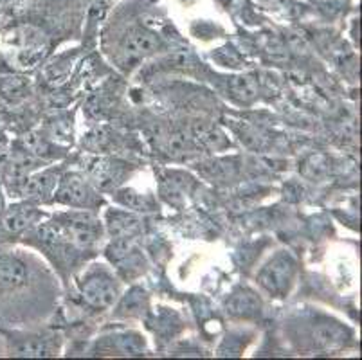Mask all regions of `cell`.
Masks as SVG:
<instances>
[{
  "label": "cell",
  "instance_id": "7",
  "mask_svg": "<svg viewBox=\"0 0 362 360\" xmlns=\"http://www.w3.org/2000/svg\"><path fill=\"white\" fill-rule=\"evenodd\" d=\"M58 180H60V173L56 170L33 171L28 180H25L24 187H22L21 197L33 204L47 202L49 198L54 194Z\"/></svg>",
  "mask_w": 362,
  "mask_h": 360
},
{
  "label": "cell",
  "instance_id": "12",
  "mask_svg": "<svg viewBox=\"0 0 362 360\" xmlns=\"http://www.w3.org/2000/svg\"><path fill=\"white\" fill-rule=\"evenodd\" d=\"M121 177H123V166L114 161H100L90 168V182L103 190L116 186Z\"/></svg>",
  "mask_w": 362,
  "mask_h": 360
},
{
  "label": "cell",
  "instance_id": "9",
  "mask_svg": "<svg viewBox=\"0 0 362 360\" xmlns=\"http://www.w3.org/2000/svg\"><path fill=\"white\" fill-rule=\"evenodd\" d=\"M157 47H159V40L156 38V35H151L144 29H132L121 44V51L128 58H141V56L153 52Z\"/></svg>",
  "mask_w": 362,
  "mask_h": 360
},
{
  "label": "cell",
  "instance_id": "6",
  "mask_svg": "<svg viewBox=\"0 0 362 360\" xmlns=\"http://www.w3.org/2000/svg\"><path fill=\"white\" fill-rule=\"evenodd\" d=\"M4 349L13 356H49L52 355V346L49 339L31 333L2 332Z\"/></svg>",
  "mask_w": 362,
  "mask_h": 360
},
{
  "label": "cell",
  "instance_id": "18",
  "mask_svg": "<svg viewBox=\"0 0 362 360\" xmlns=\"http://www.w3.org/2000/svg\"><path fill=\"white\" fill-rule=\"evenodd\" d=\"M6 207V202H4V190H2V186H0V213L4 211Z\"/></svg>",
  "mask_w": 362,
  "mask_h": 360
},
{
  "label": "cell",
  "instance_id": "1",
  "mask_svg": "<svg viewBox=\"0 0 362 360\" xmlns=\"http://www.w3.org/2000/svg\"><path fill=\"white\" fill-rule=\"evenodd\" d=\"M298 262L288 250H279L258 272V283L272 297H285L294 285Z\"/></svg>",
  "mask_w": 362,
  "mask_h": 360
},
{
  "label": "cell",
  "instance_id": "8",
  "mask_svg": "<svg viewBox=\"0 0 362 360\" xmlns=\"http://www.w3.org/2000/svg\"><path fill=\"white\" fill-rule=\"evenodd\" d=\"M227 313L236 319H252L262 313V299L251 289L240 286L227 299Z\"/></svg>",
  "mask_w": 362,
  "mask_h": 360
},
{
  "label": "cell",
  "instance_id": "19",
  "mask_svg": "<svg viewBox=\"0 0 362 360\" xmlns=\"http://www.w3.org/2000/svg\"><path fill=\"white\" fill-rule=\"evenodd\" d=\"M0 352H2V349H0Z\"/></svg>",
  "mask_w": 362,
  "mask_h": 360
},
{
  "label": "cell",
  "instance_id": "14",
  "mask_svg": "<svg viewBox=\"0 0 362 360\" xmlns=\"http://www.w3.org/2000/svg\"><path fill=\"white\" fill-rule=\"evenodd\" d=\"M192 186V178L180 173H170V177L163 180V194L170 204H177Z\"/></svg>",
  "mask_w": 362,
  "mask_h": 360
},
{
  "label": "cell",
  "instance_id": "5",
  "mask_svg": "<svg viewBox=\"0 0 362 360\" xmlns=\"http://www.w3.org/2000/svg\"><path fill=\"white\" fill-rule=\"evenodd\" d=\"M42 220V213L36 209L33 202L13 204V206L4 207V211L0 213V234L6 236H16L38 223Z\"/></svg>",
  "mask_w": 362,
  "mask_h": 360
},
{
  "label": "cell",
  "instance_id": "3",
  "mask_svg": "<svg viewBox=\"0 0 362 360\" xmlns=\"http://www.w3.org/2000/svg\"><path fill=\"white\" fill-rule=\"evenodd\" d=\"M56 223L60 226L65 242L80 249H90L101 240L100 220L85 209L62 214Z\"/></svg>",
  "mask_w": 362,
  "mask_h": 360
},
{
  "label": "cell",
  "instance_id": "15",
  "mask_svg": "<svg viewBox=\"0 0 362 360\" xmlns=\"http://www.w3.org/2000/svg\"><path fill=\"white\" fill-rule=\"evenodd\" d=\"M229 91L242 103H251L252 99L258 95V88H256L255 79L251 76H240V78H233L229 81Z\"/></svg>",
  "mask_w": 362,
  "mask_h": 360
},
{
  "label": "cell",
  "instance_id": "10",
  "mask_svg": "<svg viewBox=\"0 0 362 360\" xmlns=\"http://www.w3.org/2000/svg\"><path fill=\"white\" fill-rule=\"evenodd\" d=\"M141 218L128 211L110 209L107 213V231L112 238H136L141 231Z\"/></svg>",
  "mask_w": 362,
  "mask_h": 360
},
{
  "label": "cell",
  "instance_id": "16",
  "mask_svg": "<svg viewBox=\"0 0 362 360\" xmlns=\"http://www.w3.org/2000/svg\"><path fill=\"white\" fill-rule=\"evenodd\" d=\"M144 308H146V294L139 289L127 294V297H124L119 306L121 312L127 313V315H141Z\"/></svg>",
  "mask_w": 362,
  "mask_h": 360
},
{
  "label": "cell",
  "instance_id": "11",
  "mask_svg": "<svg viewBox=\"0 0 362 360\" xmlns=\"http://www.w3.org/2000/svg\"><path fill=\"white\" fill-rule=\"evenodd\" d=\"M312 337H314V342L317 346L325 349H335L339 346H342L348 339V330L342 328L339 323L334 321H325L317 323L314 326V332H312Z\"/></svg>",
  "mask_w": 362,
  "mask_h": 360
},
{
  "label": "cell",
  "instance_id": "17",
  "mask_svg": "<svg viewBox=\"0 0 362 360\" xmlns=\"http://www.w3.org/2000/svg\"><path fill=\"white\" fill-rule=\"evenodd\" d=\"M9 150H8V141H6V137L2 134H0V166L4 164L6 157H8Z\"/></svg>",
  "mask_w": 362,
  "mask_h": 360
},
{
  "label": "cell",
  "instance_id": "4",
  "mask_svg": "<svg viewBox=\"0 0 362 360\" xmlns=\"http://www.w3.org/2000/svg\"><path fill=\"white\" fill-rule=\"evenodd\" d=\"M52 200L62 206L80 207V209H92L100 204V198L96 197V191L92 190L90 180L81 177L80 173H67L60 177Z\"/></svg>",
  "mask_w": 362,
  "mask_h": 360
},
{
  "label": "cell",
  "instance_id": "13",
  "mask_svg": "<svg viewBox=\"0 0 362 360\" xmlns=\"http://www.w3.org/2000/svg\"><path fill=\"white\" fill-rule=\"evenodd\" d=\"M116 200L121 206L128 207L132 211H137V213H150V211H156V204H153V198L148 197V194H141L134 190H119L116 193Z\"/></svg>",
  "mask_w": 362,
  "mask_h": 360
},
{
  "label": "cell",
  "instance_id": "2",
  "mask_svg": "<svg viewBox=\"0 0 362 360\" xmlns=\"http://www.w3.org/2000/svg\"><path fill=\"white\" fill-rule=\"evenodd\" d=\"M80 294L87 306L94 310H107L119 297V283L105 267L96 265L81 279Z\"/></svg>",
  "mask_w": 362,
  "mask_h": 360
}]
</instances>
